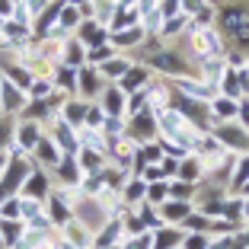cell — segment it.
<instances>
[{
  "mask_svg": "<svg viewBox=\"0 0 249 249\" xmlns=\"http://www.w3.org/2000/svg\"><path fill=\"white\" fill-rule=\"evenodd\" d=\"M19 227L22 224H16V220H0V236H3V243H10V246H13L16 243V236H19Z\"/></svg>",
  "mask_w": 249,
  "mask_h": 249,
  "instance_id": "1",
  "label": "cell"
},
{
  "mask_svg": "<svg viewBox=\"0 0 249 249\" xmlns=\"http://www.w3.org/2000/svg\"><path fill=\"white\" fill-rule=\"evenodd\" d=\"M179 240H182V233H173V230H163V233L157 236L154 249H169V246H176Z\"/></svg>",
  "mask_w": 249,
  "mask_h": 249,
  "instance_id": "2",
  "label": "cell"
},
{
  "mask_svg": "<svg viewBox=\"0 0 249 249\" xmlns=\"http://www.w3.org/2000/svg\"><path fill=\"white\" fill-rule=\"evenodd\" d=\"M124 249H154V236L150 233H138L131 243H124Z\"/></svg>",
  "mask_w": 249,
  "mask_h": 249,
  "instance_id": "3",
  "label": "cell"
},
{
  "mask_svg": "<svg viewBox=\"0 0 249 249\" xmlns=\"http://www.w3.org/2000/svg\"><path fill=\"white\" fill-rule=\"evenodd\" d=\"M220 138L230 141V144H236V147H246V138H243L240 131H233V128H224V131H220Z\"/></svg>",
  "mask_w": 249,
  "mask_h": 249,
  "instance_id": "4",
  "label": "cell"
},
{
  "mask_svg": "<svg viewBox=\"0 0 249 249\" xmlns=\"http://www.w3.org/2000/svg\"><path fill=\"white\" fill-rule=\"evenodd\" d=\"M185 227L198 233V230H208V227H211V220H208V217H189V220H185Z\"/></svg>",
  "mask_w": 249,
  "mask_h": 249,
  "instance_id": "5",
  "label": "cell"
},
{
  "mask_svg": "<svg viewBox=\"0 0 249 249\" xmlns=\"http://www.w3.org/2000/svg\"><path fill=\"white\" fill-rule=\"evenodd\" d=\"M118 236V224H109V230H106L103 236H99V240H96V246H109L112 240H115Z\"/></svg>",
  "mask_w": 249,
  "mask_h": 249,
  "instance_id": "6",
  "label": "cell"
},
{
  "mask_svg": "<svg viewBox=\"0 0 249 249\" xmlns=\"http://www.w3.org/2000/svg\"><path fill=\"white\" fill-rule=\"evenodd\" d=\"M185 249H208V236L201 233V236H189V240H185Z\"/></svg>",
  "mask_w": 249,
  "mask_h": 249,
  "instance_id": "7",
  "label": "cell"
},
{
  "mask_svg": "<svg viewBox=\"0 0 249 249\" xmlns=\"http://www.w3.org/2000/svg\"><path fill=\"white\" fill-rule=\"evenodd\" d=\"M189 214V205L185 201H179V205H169L166 208V217H185Z\"/></svg>",
  "mask_w": 249,
  "mask_h": 249,
  "instance_id": "8",
  "label": "cell"
},
{
  "mask_svg": "<svg viewBox=\"0 0 249 249\" xmlns=\"http://www.w3.org/2000/svg\"><path fill=\"white\" fill-rule=\"evenodd\" d=\"M38 157H42V160H58V154H54V147L52 144H42V147H38Z\"/></svg>",
  "mask_w": 249,
  "mask_h": 249,
  "instance_id": "9",
  "label": "cell"
},
{
  "mask_svg": "<svg viewBox=\"0 0 249 249\" xmlns=\"http://www.w3.org/2000/svg\"><path fill=\"white\" fill-rule=\"evenodd\" d=\"M3 106H7V109H16V106H19V96H16L13 87H7V99H3Z\"/></svg>",
  "mask_w": 249,
  "mask_h": 249,
  "instance_id": "10",
  "label": "cell"
},
{
  "mask_svg": "<svg viewBox=\"0 0 249 249\" xmlns=\"http://www.w3.org/2000/svg\"><path fill=\"white\" fill-rule=\"evenodd\" d=\"M141 80H144V73H141V71H131V77H128V83H124V87L131 89V87H138Z\"/></svg>",
  "mask_w": 249,
  "mask_h": 249,
  "instance_id": "11",
  "label": "cell"
},
{
  "mask_svg": "<svg viewBox=\"0 0 249 249\" xmlns=\"http://www.w3.org/2000/svg\"><path fill=\"white\" fill-rule=\"evenodd\" d=\"M26 192H32V195H42V179H32V182H29V189H26Z\"/></svg>",
  "mask_w": 249,
  "mask_h": 249,
  "instance_id": "12",
  "label": "cell"
},
{
  "mask_svg": "<svg viewBox=\"0 0 249 249\" xmlns=\"http://www.w3.org/2000/svg\"><path fill=\"white\" fill-rule=\"evenodd\" d=\"M0 249H7V243H3V236H0Z\"/></svg>",
  "mask_w": 249,
  "mask_h": 249,
  "instance_id": "13",
  "label": "cell"
},
{
  "mask_svg": "<svg viewBox=\"0 0 249 249\" xmlns=\"http://www.w3.org/2000/svg\"><path fill=\"white\" fill-rule=\"evenodd\" d=\"M246 217H249V201H246Z\"/></svg>",
  "mask_w": 249,
  "mask_h": 249,
  "instance_id": "14",
  "label": "cell"
}]
</instances>
